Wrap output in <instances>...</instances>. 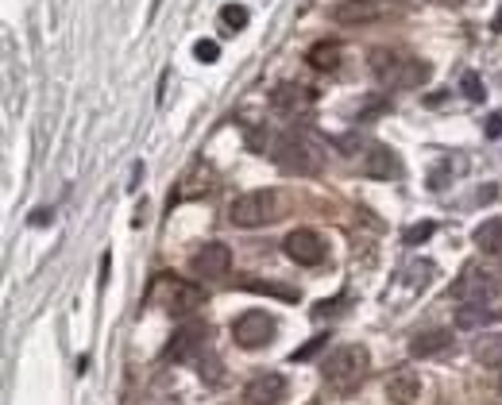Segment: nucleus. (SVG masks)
I'll list each match as a JSON object with an SVG mask.
<instances>
[{"instance_id":"nucleus-11","label":"nucleus","mask_w":502,"mask_h":405,"mask_svg":"<svg viewBox=\"0 0 502 405\" xmlns=\"http://www.w3.org/2000/svg\"><path fill=\"white\" fill-rule=\"evenodd\" d=\"M383 15V8L375 0H336L329 8V20L340 27H360V24H375Z\"/></svg>"},{"instance_id":"nucleus-7","label":"nucleus","mask_w":502,"mask_h":405,"mask_svg":"<svg viewBox=\"0 0 502 405\" xmlns=\"http://www.w3.org/2000/svg\"><path fill=\"white\" fill-rule=\"evenodd\" d=\"M498 294V286H495V274L491 270H483V267H464L460 270V278L452 282V298L464 301V305H472V301H483L487 305L491 298Z\"/></svg>"},{"instance_id":"nucleus-2","label":"nucleus","mask_w":502,"mask_h":405,"mask_svg":"<svg viewBox=\"0 0 502 405\" xmlns=\"http://www.w3.org/2000/svg\"><path fill=\"white\" fill-rule=\"evenodd\" d=\"M367 367H371V355L364 344H340L325 359V367H321V375H325V382L336 386V390H355V386L364 382Z\"/></svg>"},{"instance_id":"nucleus-20","label":"nucleus","mask_w":502,"mask_h":405,"mask_svg":"<svg viewBox=\"0 0 502 405\" xmlns=\"http://www.w3.org/2000/svg\"><path fill=\"white\" fill-rule=\"evenodd\" d=\"M495 313L487 309V305H483V301H472V305H464V309L456 313V324H460V329H483V324H487Z\"/></svg>"},{"instance_id":"nucleus-29","label":"nucleus","mask_w":502,"mask_h":405,"mask_svg":"<svg viewBox=\"0 0 502 405\" xmlns=\"http://www.w3.org/2000/svg\"><path fill=\"white\" fill-rule=\"evenodd\" d=\"M46 220H51V208H39V213H31V224H36V228H43Z\"/></svg>"},{"instance_id":"nucleus-25","label":"nucleus","mask_w":502,"mask_h":405,"mask_svg":"<svg viewBox=\"0 0 502 405\" xmlns=\"http://www.w3.org/2000/svg\"><path fill=\"white\" fill-rule=\"evenodd\" d=\"M321 348H329V336H313L310 344H305V348H298L294 355H290V359H294V363H305V359H313V355H317Z\"/></svg>"},{"instance_id":"nucleus-31","label":"nucleus","mask_w":502,"mask_h":405,"mask_svg":"<svg viewBox=\"0 0 502 405\" xmlns=\"http://www.w3.org/2000/svg\"><path fill=\"white\" fill-rule=\"evenodd\" d=\"M491 31H498V35H502V8L495 12V24H491Z\"/></svg>"},{"instance_id":"nucleus-23","label":"nucleus","mask_w":502,"mask_h":405,"mask_svg":"<svg viewBox=\"0 0 502 405\" xmlns=\"http://www.w3.org/2000/svg\"><path fill=\"white\" fill-rule=\"evenodd\" d=\"M240 286H244V289H255V294H274V298H282V301H294L298 294H294V289H282V286H271V282H240Z\"/></svg>"},{"instance_id":"nucleus-28","label":"nucleus","mask_w":502,"mask_h":405,"mask_svg":"<svg viewBox=\"0 0 502 405\" xmlns=\"http://www.w3.org/2000/svg\"><path fill=\"white\" fill-rule=\"evenodd\" d=\"M483 132H487V139H502V112H491L487 124H483Z\"/></svg>"},{"instance_id":"nucleus-5","label":"nucleus","mask_w":502,"mask_h":405,"mask_svg":"<svg viewBox=\"0 0 502 405\" xmlns=\"http://www.w3.org/2000/svg\"><path fill=\"white\" fill-rule=\"evenodd\" d=\"M148 301H159L167 313H193V309H201V301H205V294H201V286H193V282H186V278H174V274H159L155 278V286H151V294H148Z\"/></svg>"},{"instance_id":"nucleus-26","label":"nucleus","mask_w":502,"mask_h":405,"mask_svg":"<svg viewBox=\"0 0 502 405\" xmlns=\"http://www.w3.org/2000/svg\"><path fill=\"white\" fill-rule=\"evenodd\" d=\"M464 96H467V101H483V96H487V93H483V81H479V74H472V70H467L464 74Z\"/></svg>"},{"instance_id":"nucleus-3","label":"nucleus","mask_w":502,"mask_h":405,"mask_svg":"<svg viewBox=\"0 0 502 405\" xmlns=\"http://www.w3.org/2000/svg\"><path fill=\"white\" fill-rule=\"evenodd\" d=\"M371 70H375V77L383 81V86L391 89H417L421 81H429V62L421 58H398L391 51H371Z\"/></svg>"},{"instance_id":"nucleus-9","label":"nucleus","mask_w":502,"mask_h":405,"mask_svg":"<svg viewBox=\"0 0 502 405\" xmlns=\"http://www.w3.org/2000/svg\"><path fill=\"white\" fill-rule=\"evenodd\" d=\"M229 267H232V251L224 248V243H217V239L205 243V248H198L193 258H190V270L198 274V278H224Z\"/></svg>"},{"instance_id":"nucleus-17","label":"nucleus","mask_w":502,"mask_h":405,"mask_svg":"<svg viewBox=\"0 0 502 405\" xmlns=\"http://www.w3.org/2000/svg\"><path fill=\"white\" fill-rule=\"evenodd\" d=\"M305 62H310L313 70H321V74H333L340 66V43H329V39L313 43L310 51H305Z\"/></svg>"},{"instance_id":"nucleus-1","label":"nucleus","mask_w":502,"mask_h":405,"mask_svg":"<svg viewBox=\"0 0 502 405\" xmlns=\"http://www.w3.org/2000/svg\"><path fill=\"white\" fill-rule=\"evenodd\" d=\"M271 158L282 174H317L321 170V143L310 132H282L271 139Z\"/></svg>"},{"instance_id":"nucleus-19","label":"nucleus","mask_w":502,"mask_h":405,"mask_svg":"<svg viewBox=\"0 0 502 405\" xmlns=\"http://www.w3.org/2000/svg\"><path fill=\"white\" fill-rule=\"evenodd\" d=\"M476 359L483 367H502V336L498 332H483L476 344Z\"/></svg>"},{"instance_id":"nucleus-10","label":"nucleus","mask_w":502,"mask_h":405,"mask_svg":"<svg viewBox=\"0 0 502 405\" xmlns=\"http://www.w3.org/2000/svg\"><path fill=\"white\" fill-rule=\"evenodd\" d=\"M205 339H209V329L201 320H193V324H182V329L174 332V339L167 344V359H174V363H186V359H193L201 348H205Z\"/></svg>"},{"instance_id":"nucleus-13","label":"nucleus","mask_w":502,"mask_h":405,"mask_svg":"<svg viewBox=\"0 0 502 405\" xmlns=\"http://www.w3.org/2000/svg\"><path fill=\"white\" fill-rule=\"evenodd\" d=\"M310 105H313V89L294 86V81H282V86L271 93V108L279 112V116H302Z\"/></svg>"},{"instance_id":"nucleus-27","label":"nucleus","mask_w":502,"mask_h":405,"mask_svg":"<svg viewBox=\"0 0 502 405\" xmlns=\"http://www.w3.org/2000/svg\"><path fill=\"white\" fill-rule=\"evenodd\" d=\"M433 270H436L433 263H414V267L406 270V274H410V286H414V289H417V286H425V282H429V274H433Z\"/></svg>"},{"instance_id":"nucleus-22","label":"nucleus","mask_w":502,"mask_h":405,"mask_svg":"<svg viewBox=\"0 0 502 405\" xmlns=\"http://www.w3.org/2000/svg\"><path fill=\"white\" fill-rule=\"evenodd\" d=\"M433 232H436V224L433 220H421V224H410V228L402 232V239H406V248H417V243H425Z\"/></svg>"},{"instance_id":"nucleus-12","label":"nucleus","mask_w":502,"mask_h":405,"mask_svg":"<svg viewBox=\"0 0 502 405\" xmlns=\"http://www.w3.org/2000/svg\"><path fill=\"white\" fill-rule=\"evenodd\" d=\"M286 394V379L274 375V370H263L244 386V405H279Z\"/></svg>"},{"instance_id":"nucleus-24","label":"nucleus","mask_w":502,"mask_h":405,"mask_svg":"<svg viewBox=\"0 0 502 405\" xmlns=\"http://www.w3.org/2000/svg\"><path fill=\"white\" fill-rule=\"evenodd\" d=\"M193 58H198V62H217V58H220V43L198 39V43H193Z\"/></svg>"},{"instance_id":"nucleus-15","label":"nucleus","mask_w":502,"mask_h":405,"mask_svg":"<svg viewBox=\"0 0 502 405\" xmlns=\"http://www.w3.org/2000/svg\"><path fill=\"white\" fill-rule=\"evenodd\" d=\"M421 394V379L414 375V370L406 367H398L391 379H386V398H391L394 405H414Z\"/></svg>"},{"instance_id":"nucleus-6","label":"nucleus","mask_w":502,"mask_h":405,"mask_svg":"<svg viewBox=\"0 0 502 405\" xmlns=\"http://www.w3.org/2000/svg\"><path fill=\"white\" fill-rule=\"evenodd\" d=\"M232 339H236L240 348H248V351L267 348L271 339H274V317L263 313V309H248V313H240V317L232 320Z\"/></svg>"},{"instance_id":"nucleus-30","label":"nucleus","mask_w":502,"mask_h":405,"mask_svg":"<svg viewBox=\"0 0 502 405\" xmlns=\"http://www.w3.org/2000/svg\"><path fill=\"white\" fill-rule=\"evenodd\" d=\"M108 267H112V255H101V278H97V282H108Z\"/></svg>"},{"instance_id":"nucleus-18","label":"nucleus","mask_w":502,"mask_h":405,"mask_svg":"<svg viewBox=\"0 0 502 405\" xmlns=\"http://www.w3.org/2000/svg\"><path fill=\"white\" fill-rule=\"evenodd\" d=\"M472 239H476V248H479L483 255H502V217L483 220Z\"/></svg>"},{"instance_id":"nucleus-16","label":"nucleus","mask_w":502,"mask_h":405,"mask_svg":"<svg viewBox=\"0 0 502 405\" xmlns=\"http://www.w3.org/2000/svg\"><path fill=\"white\" fill-rule=\"evenodd\" d=\"M448 344H452V332H448V329L417 332V336L410 339V355H414V359H429V355H436V351H445Z\"/></svg>"},{"instance_id":"nucleus-4","label":"nucleus","mask_w":502,"mask_h":405,"mask_svg":"<svg viewBox=\"0 0 502 405\" xmlns=\"http://www.w3.org/2000/svg\"><path fill=\"white\" fill-rule=\"evenodd\" d=\"M229 220L236 224V228H259V224L279 220V193L274 189L240 193V197L229 205Z\"/></svg>"},{"instance_id":"nucleus-21","label":"nucleus","mask_w":502,"mask_h":405,"mask_svg":"<svg viewBox=\"0 0 502 405\" xmlns=\"http://www.w3.org/2000/svg\"><path fill=\"white\" fill-rule=\"evenodd\" d=\"M248 20H251V15H248V8H244V5H224V8H220V24L229 27V31L248 27Z\"/></svg>"},{"instance_id":"nucleus-8","label":"nucleus","mask_w":502,"mask_h":405,"mask_svg":"<svg viewBox=\"0 0 502 405\" xmlns=\"http://www.w3.org/2000/svg\"><path fill=\"white\" fill-rule=\"evenodd\" d=\"M286 258H294L298 267H321L325 263V239H321L313 228H294L282 239Z\"/></svg>"},{"instance_id":"nucleus-14","label":"nucleus","mask_w":502,"mask_h":405,"mask_svg":"<svg viewBox=\"0 0 502 405\" xmlns=\"http://www.w3.org/2000/svg\"><path fill=\"white\" fill-rule=\"evenodd\" d=\"M364 174L367 177H398L402 167H398V158L391 147H383V143H371L367 155H364Z\"/></svg>"},{"instance_id":"nucleus-32","label":"nucleus","mask_w":502,"mask_h":405,"mask_svg":"<svg viewBox=\"0 0 502 405\" xmlns=\"http://www.w3.org/2000/svg\"><path fill=\"white\" fill-rule=\"evenodd\" d=\"M498 390H502V379H498Z\"/></svg>"}]
</instances>
